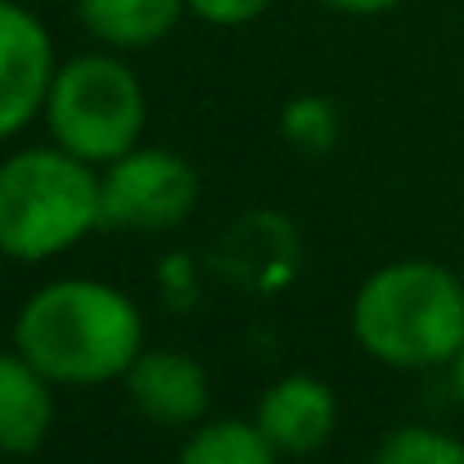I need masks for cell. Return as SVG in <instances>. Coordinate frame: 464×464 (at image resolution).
Here are the masks:
<instances>
[{
    "mask_svg": "<svg viewBox=\"0 0 464 464\" xmlns=\"http://www.w3.org/2000/svg\"><path fill=\"white\" fill-rule=\"evenodd\" d=\"M14 347L54 388H104L145 352V315L118 285L50 280L18 307Z\"/></svg>",
    "mask_w": 464,
    "mask_h": 464,
    "instance_id": "6da1fadb",
    "label": "cell"
},
{
    "mask_svg": "<svg viewBox=\"0 0 464 464\" xmlns=\"http://www.w3.org/2000/svg\"><path fill=\"white\" fill-rule=\"evenodd\" d=\"M352 338L392 370L451 365L464 347V276L429 257L379 266L352 298Z\"/></svg>",
    "mask_w": 464,
    "mask_h": 464,
    "instance_id": "7a4b0ae2",
    "label": "cell"
},
{
    "mask_svg": "<svg viewBox=\"0 0 464 464\" xmlns=\"http://www.w3.org/2000/svg\"><path fill=\"white\" fill-rule=\"evenodd\" d=\"M104 226L95 162L63 145H32L0 162V253L50 262Z\"/></svg>",
    "mask_w": 464,
    "mask_h": 464,
    "instance_id": "3957f363",
    "label": "cell"
},
{
    "mask_svg": "<svg viewBox=\"0 0 464 464\" xmlns=\"http://www.w3.org/2000/svg\"><path fill=\"white\" fill-rule=\"evenodd\" d=\"M150 122V100L127 59L113 54H77L59 63L50 100H45V127L54 145L86 158L95 167H109L113 158L131 154L140 145V131Z\"/></svg>",
    "mask_w": 464,
    "mask_h": 464,
    "instance_id": "277c9868",
    "label": "cell"
},
{
    "mask_svg": "<svg viewBox=\"0 0 464 464\" xmlns=\"http://www.w3.org/2000/svg\"><path fill=\"white\" fill-rule=\"evenodd\" d=\"M100 208L109 230L154 235L194 217L198 208V171L176 150H145L113 158L100 171Z\"/></svg>",
    "mask_w": 464,
    "mask_h": 464,
    "instance_id": "5b68a950",
    "label": "cell"
},
{
    "mask_svg": "<svg viewBox=\"0 0 464 464\" xmlns=\"http://www.w3.org/2000/svg\"><path fill=\"white\" fill-rule=\"evenodd\" d=\"M59 59L45 23L18 5L0 0V140L18 136L36 113H45Z\"/></svg>",
    "mask_w": 464,
    "mask_h": 464,
    "instance_id": "8992f818",
    "label": "cell"
},
{
    "mask_svg": "<svg viewBox=\"0 0 464 464\" xmlns=\"http://www.w3.org/2000/svg\"><path fill=\"white\" fill-rule=\"evenodd\" d=\"M122 383H127L131 406L162 429H194V424H203V415L212 406L208 370L185 352L145 347L131 361V370L122 374Z\"/></svg>",
    "mask_w": 464,
    "mask_h": 464,
    "instance_id": "52a82bcc",
    "label": "cell"
},
{
    "mask_svg": "<svg viewBox=\"0 0 464 464\" xmlns=\"http://www.w3.org/2000/svg\"><path fill=\"white\" fill-rule=\"evenodd\" d=\"M253 424L280 456H315L338 429V397L315 374H285L257 397Z\"/></svg>",
    "mask_w": 464,
    "mask_h": 464,
    "instance_id": "ba28073f",
    "label": "cell"
},
{
    "mask_svg": "<svg viewBox=\"0 0 464 464\" xmlns=\"http://www.w3.org/2000/svg\"><path fill=\"white\" fill-rule=\"evenodd\" d=\"M54 429V383L14 347L0 352V456H32Z\"/></svg>",
    "mask_w": 464,
    "mask_h": 464,
    "instance_id": "9c48e42d",
    "label": "cell"
},
{
    "mask_svg": "<svg viewBox=\"0 0 464 464\" xmlns=\"http://www.w3.org/2000/svg\"><path fill=\"white\" fill-rule=\"evenodd\" d=\"M185 0H77L82 27L109 50H150L180 23Z\"/></svg>",
    "mask_w": 464,
    "mask_h": 464,
    "instance_id": "30bf717a",
    "label": "cell"
},
{
    "mask_svg": "<svg viewBox=\"0 0 464 464\" xmlns=\"http://www.w3.org/2000/svg\"><path fill=\"white\" fill-rule=\"evenodd\" d=\"M176 464H280V451L253 420H203L185 438Z\"/></svg>",
    "mask_w": 464,
    "mask_h": 464,
    "instance_id": "8fae6325",
    "label": "cell"
},
{
    "mask_svg": "<svg viewBox=\"0 0 464 464\" xmlns=\"http://www.w3.org/2000/svg\"><path fill=\"white\" fill-rule=\"evenodd\" d=\"M370 464H464V442L442 429L411 424V429L388 433Z\"/></svg>",
    "mask_w": 464,
    "mask_h": 464,
    "instance_id": "7c38bea8",
    "label": "cell"
},
{
    "mask_svg": "<svg viewBox=\"0 0 464 464\" xmlns=\"http://www.w3.org/2000/svg\"><path fill=\"white\" fill-rule=\"evenodd\" d=\"M280 131L294 150H307V154H324L334 150L338 140V109L324 100V95H298L285 104L280 113Z\"/></svg>",
    "mask_w": 464,
    "mask_h": 464,
    "instance_id": "4fadbf2b",
    "label": "cell"
},
{
    "mask_svg": "<svg viewBox=\"0 0 464 464\" xmlns=\"http://www.w3.org/2000/svg\"><path fill=\"white\" fill-rule=\"evenodd\" d=\"M194 18L212 23V27H244L253 18H262L276 0H185Z\"/></svg>",
    "mask_w": 464,
    "mask_h": 464,
    "instance_id": "5bb4252c",
    "label": "cell"
},
{
    "mask_svg": "<svg viewBox=\"0 0 464 464\" xmlns=\"http://www.w3.org/2000/svg\"><path fill=\"white\" fill-rule=\"evenodd\" d=\"M320 5H329V9H338V14H352V18H370V14L397 9L401 0H320Z\"/></svg>",
    "mask_w": 464,
    "mask_h": 464,
    "instance_id": "9a60e30c",
    "label": "cell"
},
{
    "mask_svg": "<svg viewBox=\"0 0 464 464\" xmlns=\"http://www.w3.org/2000/svg\"><path fill=\"white\" fill-rule=\"evenodd\" d=\"M451 392H456V401L464 406V347L456 352V361H451Z\"/></svg>",
    "mask_w": 464,
    "mask_h": 464,
    "instance_id": "2e32d148",
    "label": "cell"
}]
</instances>
